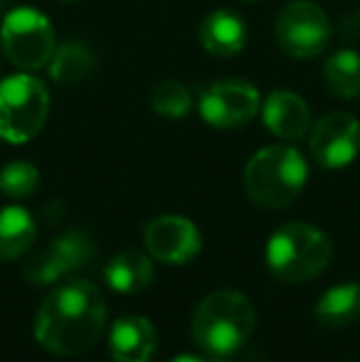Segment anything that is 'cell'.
<instances>
[{
  "instance_id": "12",
  "label": "cell",
  "mask_w": 360,
  "mask_h": 362,
  "mask_svg": "<svg viewBox=\"0 0 360 362\" xmlns=\"http://www.w3.org/2000/svg\"><path fill=\"white\" fill-rule=\"evenodd\" d=\"M262 121L277 139L298 141L311 131V109L298 94L279 89L262 101Z\"/></svg>"
},
{
  "instance_id": "1",
  "label": "cell",
  "mask_w": 360,
  "mask_h": 362,
  "mask_svg": "<svg viewBox=\"0 0 360 362\" xmlns=\"http://www.w3.org/2000/svg\"><path fill=\"white\" fill-rule=\"evenodd\" d=\"M106 330V303L99 286L74 279L52 288L35 315V338L47 353L72 358L94 348Z\"/></svg>"
},
{
  "instance_id": "5",
  "label": "cell",
  "mask_w": 360,
  "mask_h": 362,
  "mask_svg": "<svg viewBox=\"0 0 360 362\" xmlns=\"http://www.w3.org/2000/svg\"><path fill=\"white\" fill-rule=\"evenodd\" d=\"M50 116V91L33 74H13L0 81V139L13 146L33 141Z\"/></svg>"
},
{
  "instance_id": "8",
  "label": "cell",
  "mask_w": 360,
  "mask_h": 362,
  "mask_svg": "<svg viewBox=\"0 0 360 362\" xmlns=\"http://www.w3.org/2000/svg\"><path fill=\"white\" fill-rule=\"evenodd\" d=\"M262 109L257 86L247 79H217L200 91L197 111L212 129L230 131L250 124Z\"/></svg>"
},
{
  "instance_id": "21",
  "label": "cell",
  "mask_w": 360,
  "mask_h": 362,
  "mask_svg": "<svg viewBox=\"0 0 360 362\" xmlns=\"http://www.w3.org/2000/svg\"><path fill=\"white\" fill-rule=\"evenodd\" d=\"M40 187V170L28 160H13L0 170V190L13 200L33 197Z\"/></svg>"
},
{
  "instance_id": "7",
  "label": "cell",
  "mask_w": 360,
  "mask_h": 362,
  "mask_svg": "<svg viewBox=\"0 0 360 362\" xmlns=\"http://www.w3.org/2000/svg\"><path fill=\"white\" fill-rule=\"evenodd\" d=\"M277 45L296 59H313L331 45L333 25L326 10L313 0H289L274 20Z\"/></svg>"
},
{
  "instance_id": "16",
  "label": "cell",
  "mask_w": 360,
  "mask_h": 362,
  "mask_svg": "<svg viewBox=\"0 0 360 362\" xmlns=\"http://www.w3.org/2000/svg\"><path fill=\"white\" fill-rule=\"evenodd\" d=\"M50 76L59 86H77L87 81L96 69V57L91 47L82 40H64L54 47V54L50 59Z\"/></svg>"
},
{
  "instance_id": "11",
  "label": "cell",
  "mask_w": 360,
  "mask_h": 362,
  "mask_svg": "<svg viewBox=\"0 0 360 362\" xmlns=\"http://www.w3.org/2000/svg\"><path fill=\"white\" fill-rule=\"evenodd\" d=\"M144 247L163 264H187L200 254L202 237L195 222L180 215H161L144 229Z\"/></svg>"
},
{
  "instance_id": "9",
  "label": "cell",
  "mask_w": 360,
  "mask_h": 362,
  "mask_svg": "<svg viewBox=\"0 0 360 362\" xmlns=\"http://www.w3.org/2000/svg\"><path fill=\"white\" fill-rule=\"evenodd\" d=\"M91 254H94V242L89 234L82 229H72V232L54 237L42 252L33 254L25 262L23 276L25 281L35 284V286H50V284H57L67 274L84 267L91 259Z\"/></svg>"
},
{
  "instance_id": "14",
  "label": "cell",
  "mask_w": 360,
  "mask_h": 362,
  "mask_svg": "<svg viewBox=\"0 0 360 362\" xmlns=\"http://www.w3.org/2000/svg\"><path fill=\"white\" fill-rule=\"evenodd\" d=\"M156 345V328L144 315H124L109 333V350L114 362H151Z\"/></svg>"
},
{
  "instance_id": "19",
  "label": "cell",
  "mask_w": 360,
  "mask_h": 362,
  "mask_svg": "<svg viewBox=\"0 0 360 362\" xmlns=\"http://www.w3.org/2000/svg\"><path fill=\"white\" fill-rule=\"evenodd\" d=\"M323 79L333 96L353 101L360 96V52L338 49L323 64Z\"/></svg>"
},
{
  "instance_id": "6",
  "label": "cell",
  "mask_w": 360,
  "mask_h": 362,
  "mask_svg": "<svg viewBox=\"0 0 360 362\" xmlns=\"http://www.w3.org/2000/svg\"><path fill=\"white\" fill-rule=\"evenodd\" d=\"M3 52L23 72L47 67L57 47L54 28L45 13L35 8H15L3 18L0 28Z\"/></svg>"
},
{
  "instance_id": "4",
  "label": "cell",
  "mask_w": 360,
  "mask_h": 362,
  "mask_svg": "<svg viewBox=\"0 0 360 362\" xmlns=\"http://www.w3.org/2000/svg\"><path fill=\"white\" fill-rule=\"evenodd\" d=\"M333 259V244L318 227L289 222L267 242V267L281 284H306L326 272Z\"/></svg>"
},
{
  "instance_id": "18",
  "label": "cell",
  "mask_w": 360,
  "mask_h": 362,
  "mask_svg": "<svg viewBox=\"0 0 360 362\" xmlns=\"http://www.w3.org/2000/svg\"><path fill=\"white\" fill-rule=\"evenodd\" d=\"M316 320L323 328H348L360 320V284H338L331 286L313 308Z\"/></svg>"
},
{
  "instance_id": "17",
  "label": "cell",
  "mask_w": 360,
  "mask_h": 362,
  "mask_svg": "<svg viewBox=\"0 0 360 362\" xmlns=\"http://www.w3.org/2000/svg\"><path fill=\"white\" fill-rule=\"evenodd\" d=\"M37 224L33 215L18 205L0 210V262H18L33 249Z\"/></svg>"
},
{
  "instance_id": "24",
  "label": "cell",
  "mask_w": 360,
  "mask_h": 362,
  "mask_svg": "<svg viewBox=\"0 0 360 362\" xmlns=\"http://www.w3.org/2000/svg\"><path fill=\"white\" fill-rule=\"evenodd\" d=\"M57 3H62V5H72V3H77V0H57Z\"/></svg>"
},
{
  "instance_id": "22",
  "label": "cell",
  "mask_w": 360,
  "mask_h": 362,
  "mask_svg": "<svg viewBox=\"0 0 360 362\" xmlns=\"http://www.w3.org/2000/svg\"><path fill=\"white\" fill-rule=\"evenodd\" d=\"M170 362H207V360L197 358V355H178V358H173Z\"/></svg>"
},
{
  "instance_id": "2",
  "label": "cell",
  "mask_w": 360,
  "mask_h": 362,
  "mask_svg": "<svg viewBox=\"0 0 360 362\" xmlns=\"http://www.w3.org/2000/svg\"><path fill=\"white\" fill-rule=\"evenodd\" d=\"M257 328V310L245 293L220 288L207 293L192 313V340L212 358L235 355Z\"/></svg>"
},
{
  "instance_id": "20",
  "label": "cell",
  "mask_w": 360,
  "mask_h": 362,
  "mask_svg": "<svg viewBox=\"0 0 360 362\" xmlns=\"http://www.w3.org/2000/svg\"><path fill=\"white\" fill-rule=\"evenodd\" d=\"M151 109L156 116L168 121H180L190 114L192 94L185 84L175 79H163L151 89Z\"/></svg>"
},
{
  "instance_id": "10",
  "label": "cell",
  "mask_w": 360,
  "mask_h": 362,
  "mask_svg": "<svg viewBox=\"0 0 360 362\" xmlns=\"http://www.w3.org/2000/svg\"><path fill=\"white\" fill-rule=\"evenodd\" d=\"M313 160L326 170L348 168L360 153V121L348 111H331L311 126Z\"/></svg>"
},
{
  "instance_id": "3",
  "label": "cell",
  "mask_w": 360,
  "mask_h": 362,
  "mask_svg": "<svg viewBox=\"0 0 360 362\" xmlns=\"http://www.w3.org/2000/svg\"><path fill=\"white\" fill-rule=\"evenodd\" d=\"M308 165L294 146H267L250 158L245 168V190L255 205L284 210L301 197Z\"/></svg>"
},
{
  "instance_id": "15",
  "label": "cell",
  "mask_w": 360,
  "mask_h": 362,
  "mask_svg": "<svg viewBox=\"0 0 360 362\" xmlns=\"http://www.w3.org/2000/svg\"><path fill=\"white\" fill-rule=\"evenodd\" d=\"M104 281L119 293H141L153 281V262L149 252L141 249H124L104 269Z\"/></svg>"
},
{
  "instance_id": "23",
  "label": "cell",
  "mask_w": 360,
  "mask_h": 362,
  "mask_svg": "<svg viewBox=\"0 0 360 362\" xmlns=\"http://www.w3.org/2000/svg\"><path fill=\"white\" fill-rule=\"evenodd\" d=\"M8 3H10V0H0V18H5V15H8V13H5V10H8Z\"/></svg>"
},
{
  "instance_id": "13",
  "label": "cell",
  "mask_w": 360,
  "mask_h": 362,
  "mask_svg": "<svg viewBox=\"0 0 360 362\" xmlns=\"http://www.w3.org/2000/svg\"><path fill=\"white\" fill-rule=\"evenodd\" d=\"M197 40L200 47L207 54L220 59H230L235 54H240L247 47L250 40V30H247L245 18H240L232 10H212L197 28Z\"/></svg>"
}]
</instances>
